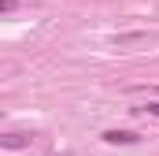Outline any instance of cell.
<instances>
[{"mask_svg": "<svg viewBox=\"0 0 159 156\" xmlns=\"http://www.w3.org/2000/svg\"><path fill=\"white\" fill-rule=\"evenodd\" d=\"M0 145H4V149H22V145H30V138H26V134H4Z\"/></svg>", "mask_w": 159, "mask_h": 156, "instance_id": "2", "label": "cell"}, {"mask_svg": "<svg viewBox=\"0 0 159 156\" xmlns=\"http://www.w3.org/2000/svg\"><path fill=\"white\" fill-rule=\"evenodd\" d=\"M19 7V0H0V11H15Z\"/></svg>", "mask_w": 159, "mask_h": 156, "instance_id": "3", "label": "cell"}, {"mask_svg": "<svg viewBox=\"0 0 159 156\" xmlns=\"http://www.w3.org/2000/svg\"><path fill=\"white\" fill-rule=\"evenodd\" d=\"M144 112H148V115H156V119H159V104H148Z\"/></svg>", "mask_w": 159, "mask_h": 156, "instance_id": "4", "label": "cell"}, {"mask_svg": "<svg viewBox=\"0 0 159 156\" xmlns=\"http://www.w3.org/2000/svg\"><path fill=\"white\" fill-rule=\"evenodd\" d=\"M104 141L107 145H137L141 134H133V130H104Z\"/></svg>", "mask_w": 159, "mask_h": 156, "instance_id": "1", "label": "cell"}]
</instances>
